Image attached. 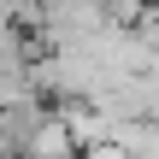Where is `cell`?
I'll return each instance as SVG.
<instances>
[{"instance_id": "1", "label": "cell", "mask_w": 159, "mask_h": 159, "mask_svg": "<svg viewBox=\"0 0 159 159\" xmlns=\"http://www.w3.org/2000/svg\"><path fill=\"white\" fill-rule=\"evenodd\" d=\"M18 159H77V142H71V130L59 124V112H41V118H35V130L24 136Z\"/></svg>"}]
</instances>
